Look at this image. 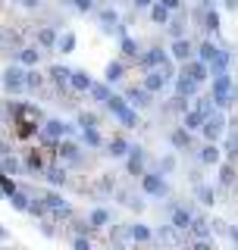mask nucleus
I'll return each instance as SVG.
<instances>
[{
	"label": "nucleus",
	"instance_id": "nucleus-9",
	"mask_svg": "<svg viewBox=\"0 0 238 250\" xmlns=\"http://www.w3.org/2000/svg\"><path fill=\"white\" fill-rule=\"evenodd\" d=\"M150 97H154V94H150L144 84H141V88H129V91H125V100H129L132 106H138V109L150 106Z\"/></svg>",
	"mask_w": 238,
	"mask_h": 250
},
{
	"label": "nucleus",
	"instance_id": "nucleus-15",
	"mask_svg": "<svg viewBox=\"0 0 238 250\" xmlns=\"http://www.w3.org/2000/svg\"><path fill=\"white\" fill-rule=\"evenodd\" d=\"M163 60H166V53H163V50H147V53H141V57H138L141 69H154V66H160Z\"/></svg>",
	"mask_w": 238,
	"mask_h": 250
},
{
	"label": "nucleus",
	"instance_id": "nucleus-55",
	"mask_svg": "<svg viewBox=\"0 0 238 250\" xmlns=\"http://www.w3.org/2000/svg\"><path fill=\"white\" fill-rule=\"evenodd\" d=\"M229 234H232V241H235V244H238V229H232V231H229Z\"/></svg>",
	"mask_w": 238,
	"mask_h": 250
},
{
	"label": "nucleus",
	"instance_id": "nucleus-17",
	"mask_svg": "<svg viewBox=\"0 0 238 250\" xmlns=\"http://www.w3.org/2000/svg\"><path fill=\"white\" fill-rule=\"evenodd\" d=\"M210 75H216V72H226V66H229V53L226 50H216V57H213L210 62Z\"/></svg>",
	"mask_w": 238,
	"mask_h": 250
},
{
	"label": "nucleus",
	"instance_id": "nucleus-23",
	"mask_svg": "<svg viewBox=\"0 0 238 250\" xmlns=\"http://www.w3.org/2000/svg\"><path fill=\"white\" fill-rule=\"evenodd\" d=\"M107 222H110V209H104V207L91 209V219H88V225H94V229H104Z\"/></svg>",
	"mask_w": 238,
	"mask_h": 250
},
{
	"label": "nucleus",
	"instance_id": "nucleus-35",
	"mask_svg": "<svg viewBox=\"0 0 238 250\" xmlns=\"http://www.w3.org/2000/svg\"><path fill=\"white\" fill-rule=\"evenodd\" d=\"M10 203H13L16 209H22V213H25V209H28V197H25V194L19 191V188H16V191L10 194Z\"/></svg>",
	"mask_w": 238,
	"mask_h": 250
},
{
	"label": "nucleus",
	"instance_id": "nucleus-41",
	"mask_svg": "<svg viewBox=\"0 0 238 250\" xmlns=\"http://www.w3.org/2000/svg\"><path fill=\"white\" fill-rule=\"evenodd\" d=\"M0 172H6V175H10V172H19V160H16V156H3V163H0Z\"/></svg>",
	"mask_w": 238,
	"mask_h": 250
},
{
	"label": "nucleus",
	"instance_id": "nucleus-49",
	"mask_svg": "<svg viewBox=\"0 0 238 250\" xmlns=\"http://www.w3.org/2000/svg\"><path fill=\"white\" fill-rule=\"evenodd\" d=\"M160 169L163 172H172V169H176V156H163V160H160Z\"/></svg>",
	"mask_w": 238,
	"mask_h": 250
},
{
	"label": "nucleus",
	"instance_id": "nucleus-33",
	"mask_svg": "<svg viewBox=\"0 0 238 250\" xmlns=\"http://www.w3.org/2000/svg\"><path fill=\"white\" fill-rule=\"evenodd\" d=\"M38 44H41V47H53V44H57V31H53V28H41V31H38Z\"/></svg>",
	"mask_w": 238,
	"mask_h": 250
},
{
	"label": "nucleus",
	"instance_id": "nucleus-7",
	"mask_svg": "<svg viewBox=\"0 0 238 250\" xmlns=\"http://www.w3.org/2000/svg\"><path fill=\"white\" fill-rule=\"evenodd\" d=\"M141 188H144V194H150V197H163V194L169 191L166 182H163V175H154V172L141 178Z\"/></svg>",
	"mask_w": 238,
	"mask_h": 250
},
{
	"label": "nucleus",
	"instance_id": "nucleus-57",
	"mask_svg": "<svg viewBox=\"0 0 238 250\" xmlns=\"http://www.w3.org/2000/svg\"><path fill=\"white\" fill-rule=\"evenodd\" d=\"M0 41H3V38H0Z\"/></svg>",
	"mask_w": 238,
	"mask_h": 250
},
{
	"label": "nucleus",
	"instance_id": "nucleus-32",
	"mask_svg": "<svg viewBox=\"0 0 238 250\" xmlns=\"http://www.w3.org/2000/svg\"><path fill=\"white\" fill-rule=\"evenodd\" d=\"M125 153H129V141H122V138L110 141V156H125Z\"/></svg>",
	"mask_w": 238,
	"mask_h": 250
},
{
	"label": "nucleus",
	"instance_id": "nucleus-18",
	"mask_svg": "<svg viewBox=\"0 0 238 250\" xmlns=\"http://www.w3.org/2000/svg\"><path fill=\"white\" fill-rule=\"evenodd\" d=\"M201 163H207V166L219 163V147H216V141H207V147L201 150Z\"/></svg>",
	"mask_w": 238,
	"mask_h": 250
},
{
	"label": "nucleus",
	"instance_id": "nucleus-6",
	"mask_svg": "<svg viewBox=\"0 0 238 250\" xmlns=\"http://www.w3.org/2000/svg\"><path fill=\"white\" fill-rule=\"evenodd\" d=\"M169 78H172V75L166 72L163 66H160V69H150V72L144 75V88H147L150 94H157V91H163V84L169 82Z\"/></svg>",
	"mask_w": 238,
	"mask_h": 250
},
{
	"label": "nucleus",
	"instance_id": "nucleus-52",
	"mask_svg": "<svg viewBox=\"0 0 238 250\" xmlns=\"http://www.w3.org/2000/svg\"><path fill=\"white\" fill-rule=\"evenodd\" d=\"M72 244H75L78 250H88V247H91V244H88V241H85V238H75V241H72Z\"/></svg>",
	"mask_w": 238,
	"mask_h": 250
},
{
	"label": "nucleus",
	"instance_id": "nucleus-36",
	"mask_svg": "<svg viewBox=\"0 0 238 250\" xmlns=\"http://www.w3.org/2000/svg\"><path fill=\"white\" fill-rule=\"evenodd\" d=\"M204 28L213 31V35L219 31V16H216V10H210V6H207V19H204Z\"/></svg>",
	"mask_w": 238,
	"mask_h": 250
},
{
	"label": "nucleus",
	"instance_id": "nucleus-5",
	"mask_svg": "<svg viewBox=\"0 0 238 250\" xmlns=\"http://www.w3.org/2000/svg\"><path fill=\"white\" fill-rule=\"evenodd\" d=\"M182 75H188L191 82H197V84H201V82H207V75H210V66H207L204 60H185V72H182Z\"/></svg>",
	"mask_w": 238,
	"mask_h": 250
},
{
	"label": "nucleus",
	"instance_id": "nucleus-40",
	"mask_svg": "<svg viewBox=\"0 0 238 250\" xmlns=\"http://www.w3.org/2000/svg\"><path fill=\"white\" fill-rule=\"evenodd\" d=\"M238 125V122H235ZM226 153H229V160H238V128L232 131V138H229V144H226Z\"/></svg>",
	"mask_w": 238,
	"mask_h": 250
},
{
	"label": "nucleus",
	"instance_id": "nucleus-16",
	"mask_svg": "<svg viewBox=\"0 0 238 250\" xmlns=\"http://www.w3.org/2000/svg\"><path fill=\"white\" fill-rule=\"evenodd\" d=\"M69 84H72L75 91H88L91 88V75L82 72V69H75V72H69Z\"/></svg>",
	"mask_w": 238,
	"mask_h": 250
},
{
	"label": "nucleus",
	"instance_id": "nucleus-3",
	"mask_svg": "<svg viewBox=\"0 0 238 250\" xmlns=\"http://www.w3.org/2000/svg\"><path fill=\"white\" fill-rule=\"evenodd\" d=\"M201 131H204V138H207V141H219V138H223V131H226V116H223V109H213L207 119H204Z\"/></svg>",
	"mask_w": 238,
	"mask_h": 250
},
{
	"label": "nucleus",
	"instance_id": "nucleus-47",
	"mask_svg": "<svg viewBox=\"0 0 238 250\" xmlns=\"http://www.w3.org/2000/svg\"><path fill=\"white\" fill-rule=\"evenodd\" d=\"M75 3V10L78 13H88V10H94V0H72Z\"/></svg>",
	"mask_w": 238,
	"mask_h": 250
},
{
	"label": "nucleus",
	"instance_id": "nucleus-11",
	"mask_svg": "<svg viewBox=\"0 0 238 250\" xmlns=\"http://www.w3.org/2000/svg\"><path fill=\"white\" fill-rule=\"evenodd\" d=\"M191 209H185V207H176V209H172V229H176V231H188V225H191Z\"/></svg>",
	"mask_w": 238,
	"mask_h": 250
},
{
	"label": "nucleus",
	"instance_id": "nucleus-12",
	"mask_svg": "<svg viewBox=\"0 0 238 250\" xmlns=\"http://www.w3.org/2000/svg\"><path fill=\"white\" fill-rule=\"evenodd\" d=\"M204 119H207V116H204L201 109H185V119H182L185 125H182V128H188V131H197V128L204 125Z\"/></svg>",
	"mask_w": 238,
	"mask_h": 250
},
{
	"label": "nucleus",
	"instance_id": "nucleus-13",
	"mask_svg": "<svg viewBox=\"0 0 238 250\" xmlns=\"http://www.w3.org/2000/svg\"><path fill=\"white\" fill-rule=\"evenodd\" d=\"M188 231H194L201 241H207L210 238V222L204 216H191V225H188Z\"/></svg>",
	"mask_w": 238,
	"mask_h": 250
},
{
	"label": "nucleus",
	"instance_id": "nucleus-22",
	"mask_svg": "<svg viewBox=\"0 0 238 250\" xmlns=\"http://www.w3.org/2000/svg\"><path fill=\"white\" fill-rule=\"evenodd\" d=\"M19 62L22 66H38V62H41V50H38V47H25V50L19 53Z\"/></svg>",
	"mask_w": 238,
	"mask_h": 250
},
{
	"label": "nucleus",
	"instance_id": "nucleus-1",
	"mask_svg": "<svg viewBox=\"0 0 238 250\" xmlns=\"http://www.w3.org/2000/svg\"><path fill=\"white\" fill-rule=\"evenodd\" d=\"M107 106H110V113H113L116 119L125 125V128H135V125H138V113L129 106V100H125V97H116V94H110V97H107Z\"/></svg>",
	"mask_w": 238,
	"mask_h": 250
},
{
	"label": "nucleus",
	"instance_id": "nucleus-38",
	"mask_svg": "<svg viewBox=\"0 0 238 250\" xmlns=\"http://www.w3.org/2000/svg\"><path fill=\"white\" fill-rule=\"evenodd\" d=\"M132 238L135 241H150V238H154V231H150L147 225H132Z\"/></svg>",
	"mask_w": 238,
	"mask_h": 250
},
{
	"label": "nucleus",
	"instance_id": "nucleus-10",
	"mask_svg": "<svg viewBox=\"0 0 238 250\" xmlns=\"http://www.w3.org/2000/svg\"><path fill=\"white\" fill-rule=\"evenodd\" d=\"M63 135H69V125L66 122H60V119H50V122H44V128H41V138L44 141H57Z\"/></svg>",
	"mask_w": 238,
	"mask_h": 250
},
{
	"label": "nucleus",
	"instance_id": "nucleus-50",
	"mask_svg": "<svg viewBox=\"0 0 238 250\" xmlns=\"http://www.w3.org/2000/svg\"><path fill=\"white\" fill-rule=\"evenodd\" d=\"M78 125H82V128H85V125H97V119L88 116V113H82V116H78Z\"/></svg>",
	"mask_w": 238,
	"mask_h": 250
},
{
	"label": "nucleus",
	"instance_id": "nucleus-20",
	"mask_svg": "<svg viewBox=\"0 0 238 250\" xmlns=\"http://www.w3.org/2000/svg\"><path fill=\"white\" fill-rule=\"evenodd\" d=\"M125 75V66H122V62H110V66H107V72H104V78H107V84H116L119 82V78H122Z\"/></svg>",
	"mask_w": 238,
	"mask_h": 250
},
{
	"label": "nucleus",
	"instance_id": "nucleus-56",
	"mask_svg": "<svg viewBox=\"0 0 238 250\" xmlns=\"http://www.w3.org/2000/svg\"><path fill=\"white\" fill-rule=\"evenodd\" d=\"M6 238V229H3V225H0V241H3Z\"/></svg>",
	"mask_w": 238,
	"mask_h": 250
},
{
	"label": "nucleus",
	"instance_id": "nucleus-8",
	"mask_svg": "<svg viewBox=\"0 0 238 250\" xmlns=\"http://www.w3.org/2000/svg\"><path fill=\"white\" fill-rule=\"evenodd\" d=\"M172 60H179V62H185V60H191V53H194V47H191V41H188L185 35L182 38H172Z\"/></svg>",
	"mask_w": 238,
	"mask_h": 250
},
{
	"label": "nucleus",
	"instance_id": "nucleus-34",
	"mask_svg": "<svg viewBox=\"0 0 238 250\" xmlns=\"http://www.w3.org/2000/svg\"><path fill=\"white\" fill-rule=\"evenodd\" d=\"M119 47H122V53H125V57H138V44H135V38L122 35V41H119Z\"/></svg>",
	"mask_w": 238,
	"mask_h": 250
},
{
	"label": "nucleus",
	"instance_id": "nucleus-26",
	"mask_svg": "<svg viewBox=\"0 0 238 250\" xmlns=\"http://www.w3.org/2000/svg\"><path fill=\"white\" fill-rule=\"evenodd\" d=\"M44 207H47V209H53V213H63V216L69 213V207L60 200V194H47V197H44Z\"/></svg>",
	"mask_w": 238,
	"mask_h": 250
},
{
	"label": "nucleus",
	"instance_id": "nucleus-19",
	"mask_svg": "<svg viewBox=\"0 0 238 250\" xmlns=\"http://www.w3.org/2000/svg\"><path fill=\"white\" fill-rule=\"evenodd\" d=\"M150 19H154L157 25H166V22H169V10H166L160 0H157V3H150Z\"/></svg>",
	"mask_w": 238,
	"mask_h": 250
},
{
	"label": "nucleus",
	"instance_id": "nucleus-2",
	"mask_svg": "<svg viewBox=\"0 0 238 250\" xmlns=\"http://www.w3.org/2000/svg\"><path fill=\"white\" fill-rule=\"evenodd\" d=\"M229 104H232V78L229 72H216L213 75V106L226 109Z\"/></svg>",
	"mask_w": 238,
	"mask_h": 250
},
{
	"label": "nucleus",
	"instance_id": "nucleus-24",
	"mask_svg": "<svg viewBox=\"0 0 238 250\" xmlns=\"http://www.w3.org/2000/svg\"><path fill=\"white\" fill-rule=\"evenodd\" d=\"M60 156H63L66 163H78V160H82L78 147H75V144H69V141H63V144H60Z\"/></svg>",
	"mask_w": 238,
	"mask_h": 250
},
{
	"label": "nucleus",
	"instance_id": "nucleus-25",
	"mask_svg": "<svg viewBox=\"0 0 238 250\" xmlns=\"http://www.w3.org/2000/svg\"><path fill=\"white\" fill-rule=\"evenodd\" d=\"M132 156H129V172L132 175H141V163H144V153H141V147H129Z\"/></svg>",
	"mask_w": 238,
	"mask_h": 250
},
{
	"label": "nucleus",
	"instance_id": "nucleus-37",
	"mask_svg": "<svg viewBox=\"0 0 238 250\" xmlns=\"http://www.w3.org/2000/svg\"><path fill=\"white\" fill-rule=\"evenodd\" d=\"M57 47H60L63 53H69V50H72V47H75V35H72V31H66V35H63V38H57Z\"/></svg>",
	"mask_w": 238,
	"mask_h": 250
},
{
	"label": "nucleus",
	"instance_id": "nucleus-46",
	"mask_svg": "<svg viewBox=\"0 0 238 250\" xmlns=\"http://www.w3.org/2000/svg\"><path fill=\"white\" fill-rule=\"evenodd\" d=\"M38 84H41V75H38L35 69H31V72H25V88H38Z\"/></svg>",
	"mask_w": 238,
	"mask_h": 250
},
{
	"label": "nucleus",
	"instance_id": "nucleus-54",
	"mask_svg": "<svg viewBox=\"0 0 238 250\" xmlns=\"http://www.w3.org/2000/svg\"><path fill=\"white\" fill-rule=\"evenodd\" d=\"M22 6H28V10H35V6H41V0H22Z\"/></svg>",
	"mask_w": 238,
	"mask_h": 250
},
{
	"label": "nucleus",
	"instance_id": "nucleus-21",
	"mask_svg": "<svg viewBox=\"0 0 238 250\" xmlns=\"http://www.w3.org/2000/svg\"><path fill=\"white\" fill-rule=\"evenodd\" d=\"M82 138H85V144H91V147H100V144H104L97 125H85V128H82Z\"/></svg>",
	"mask_w": 238,
	"mask_h": 250
},
{
	"label": "nucleus",
	"instance_id": "nucleus-14",
	"mask_svg": "<svg viewBox=\"0 0 238 250\" xmlns=\"http://www.w3.org/2000/svg\"><path fill=\"white\" fill-rule=\"evenodd\" d=\"M197 88H201L197 82H191L188 75H182L176 82V97H191V94H197Z\"/></svg>",
	"mask_w": 238,
	"mask_h": 250
},
{
	"label": "nucleus",
	"instance_id": "nucleus-28",
	"mask_svg": "<svg viewBox=\"0 0 238 250\" xmlns=\"http://www.w3.org/2000/svg\"><path fill=\"white\" fill-rule=\"evenodd\" d=\"M172 147H179V150H182V147H188V144H191V131H188V128H179V131H172Z\"/></svg>",
	"mask_w": 238,
	"mask_h": 250
},
{
	"label": "nucleus",
	"instance_id": "nucleus-44",
	"mask_svg": "<svg viewBox=\"0 0 238 250\" xmlns=\"http://www.w3.org/2000/svg\"><path fill=\"white\" fill-rule=\"evenodd\" d=\"M28 169L31 172H44V163H41V156H38V153H28Z\"/></svg>",
	"mask_w": 238,
	"mask_h": 250
},
{
	"label": "nucleus",
	"instance_id": "nucleus-53",
	"mask_svg": "<svg viewBox=\"0 0 238 250\" xmlns=\"http://www.w3.org/2000/svg\"><path fill=\"white\" fill-rule=\"evenodd\" d=\"M132 3L138 6V10H144V6H150V3H154V0H132Z\"/></svg>",
	"mask_w": 238,
	"mask_h": 250
},
{
	"label": "nucleus",
	"instance_id": "nucleus-29",
	"mask_svg": "<svg viewBox=\"0 0 238 250\" xmlns=\"http://www.w3.org/2000/svg\"><path fill=\"white\" fill-rule=\"evenodd\" d=\"M88 94H91L94 100H97V104H107V97H110V84H94V82H91Z\"/></svg>",
	"mask_w": 238,
	"mask_h": 250
},
{
	"label": "nucleus",
	"instance_id": "nucleus-39",
	"mask_svg": "<svg viewBox=\"0 0 238 250\" xmlns=\"http://www.w3.org/2000/svg\"><path fill=\"white\" fill-rule=\"evenodd\" d=\"M100 22H104V28L110 31V25H116V22H119V13L116 10H100Z\"/></svg>",
	"mask_w": 238,
	"mask_h": 250
},
{
	"label": "nucleus",
	"instance_id": "nucleus-4",
	"mask_svg": "<svg viewBox=\"0 0 238 250\" xmlns=\"http://www.w3.org/2000/svg\"><path fill=\"white\" fill-rule=\"evenodd\" d=\"M3 88L10 91V94H22L25 91V69L22 66H10L3 72Z\"/></svg>",
	"mask_w": 238,
	"mask_h": 250
},
{
	"label": "nucleus",
	"instance_id": "nucleus-42",
	"mask_svg": "<svg viewBox=\"0 0 238 250\" xmlns=\"http://www.w3.org/2000/svg\"><path fill=\"white\" fill-rule=\"evenodd\" d=\"M197 197H201V203H213V188H207V185H197Z\"/></svg>",
	"mask_w": 238,
	"mask_h": 250
},
{
	"label": "nucleus",
	"instance_id": "nucleus-43",
	"mask_svg": "<svg viewBox=\"0 0 238 250\" xmlns=\"http://www.w3.org/2000/svg\"><path fill=\"white\" fill-rule=\"evenodd\" d=\"M157 238L166 241V244H176V229H172V225H169V229H160V231H157Z\"/></svg>",
	"mask_w": 238,
	"mask_h": 250
},
{
	"label": "nucleus",
	"instance_id": "nucleus-30",
	"mask_svg": "<svg viewBox=\"0 0 238 250\" xmlns=\"http://www.w3.org/2000/svg\"><path fill=\"white\" fill-rule=\"evenodd\" d=\"M47 182H50L53 188H60V185H66V169H60V166H53V169H47Z\"/></svg>",
	"mask_w": 238,
	"mask_h": 250
},
{
	"label": "nucleus",
	"instance_id": "nucleus-51",
	"mask_svg": "<svg viewBox=\"0 0 238 250\" xmlns=\"http://www.w3.org/2000/svg\"><path fill=\"white\" fill-rule=\"evenodd\" d=\"M160 3H163V6H166V10H169V13H172V10H179V6H182V0H160Z\"/></svg>",
	"mask_w": 238,
	"mask_h": 250
},
{
	"label": "nucleus",
	"instance_id": "nucleus-27",
	"mask_svg": "<svg viewBox=\"0 0 238 250\" xmlns=\"http://www.w3.org/2000/svg\"><path fill=\"white\" fill-rule=\"evenodd\" d=\"M216 50H219V47H216V44H213V41H204L201 47H197V60H204V62H210L213 57H216Z\"/></svg>",
	"mask_w": 238,
	"mask_h": 250
},
{
	"label": "nucleus",
	"instance_id": "nucleus-48",
	"mask_svg": "<svg viewBox=\"0 0 238 250\" xmlns=\"http://www.w3.org/2000/svg\"><path fill=\"white\" fill-rule=\"evenodd\" d=\"M223 185H232V178H235V166H223Z\"/></svg>",
	"mask_w": 238,
	"mask_h": 250
},
{
	"label": "nucleus",
	"instance_id": "nucleus-45",
	"mask_svg": "<svg viewBox=\"0 0 238 250\" xmlns=\"http://www.w3.org/2000/svg\"><path fill=\"white\" fill-rule=\"evenodd\" d=\"M166 28H169V35H172V38H182V35H185L182 22H172V19H169V22H166Z\"/></svg>",
	"mask_w": 238,
	"mask_h": 250
},
{
	"label": "nucleus",
	"instance_id": "nucleus-31",
	"mask_svg": "<svg viewBox=\"0 0 238 250\" xmlns=\"http://www.w3.org/2000/svg\"><path fill=\"white\" fill-rule=\"evenodd\" d=\"M69 72H72V69H66V66H53V69H50L53 82H57L60 88H66V84H69Z\"/></svg>",
	"mask_w": 238,
	"mask_h": 250
}]
</instances>
